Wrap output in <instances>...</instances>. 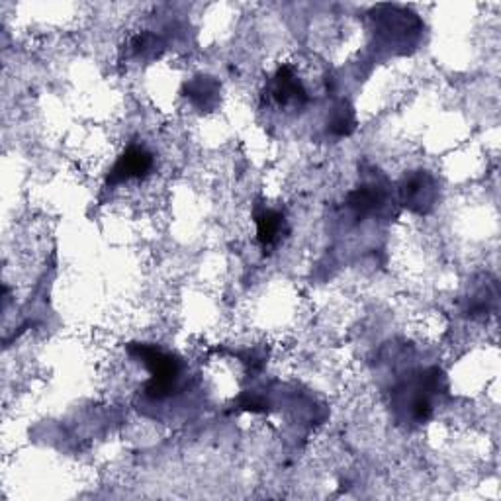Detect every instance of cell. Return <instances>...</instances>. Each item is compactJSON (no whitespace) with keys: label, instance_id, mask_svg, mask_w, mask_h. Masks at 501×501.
<instances>
[{"label":"cell","instance_id":"cell-5","mask_svg":"<svg viewBox=\"0 0 501 501\" xmlns=\"http://www.w3.org/2000/svg\"><path fill=\"white\" fill-rule=\"evenodd\" d=\"M187 99L198 110H211L219 99V84L211 76H198L187 84Z\"/></svg>","mask_w":501,"mask_h":501},{"label":"cell","instance_id":"cell-4","mask_svg":"<svg viewBox=\"0 0 501 501\" xmlns=\"http://www.w3.org/2000/svg\"><path fill=\"white\" fill-rule=\"evenodd\" d=\"M286 229V221L281 211L276 210H263L257 216V239L263 249H273L282 239Z\"/></svg>","mask_w":501,"mask_h":501},{"label":"cell","instance_id":"cell-2","mask_svg":"<svg viewBox=\"0 0 501 501\" xmlns=\"http://www.w3.org/2000/svg\"><path fill=\"white\" fill-rule=\"evenodd\" d=\"M437 196V185L427 172H418L403 180L402 202L413 211H427Z\"/></svg>","mask_w":501,"mask_h":501},{"label":"cell","instance_id":"cell-3","mask_svg":"<svg viewBox=\"0 0 501 501\" xmlns=\"http://www.w3.org/2000/svg\"><path fill=\"white\" fill-rule=\"evenodd\" d=\"M271 94L278 106H302L307 100L304 84L290 67H282V69L276 71L271 84Z\"/></svg>","mask_w":501,"mask_h":501},{"label":"cell","instance_id":"cell-1","mask_svg":"<svg viewBox=\"0 0 501 501\" xmlns=\"http://www.w3.org/2000/svg\"><path fill=\"white\" fill-rule=\"evenodd\" d=\"M155 165L151 151L143 146H130L122 153V157L115 161L108 175V185H123L130 180H141L146 179Z\"/></svg>","mask_w":501,"mask_h":501},{"label":"cell","instance_id":"cell-6","mask_svg":"<svg viewBox=\"0 0 501 501\" xmlns=\"http://www.w3.org/2000/svg\"><path fill=\"white\" fill-rule=\"evenodd\" d=\"M354 128V118H353V112L349 108H337V112L333 114L331 118V131H335L337 136H349Z\"/></svg>","mask_w":501,"mask_h":501}]
</instances>
